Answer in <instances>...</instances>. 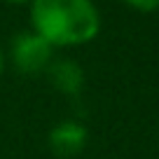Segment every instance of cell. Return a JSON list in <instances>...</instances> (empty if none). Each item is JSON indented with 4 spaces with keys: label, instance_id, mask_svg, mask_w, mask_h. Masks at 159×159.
<instances>
[{
    "label": "cell",
    "instance_id": "6da1fadb",
    "mask_svg": "<svg viewBox=\"0 0 159 159\" xmlns=\"http://www.w3.org/2000/svg\"><path fill=\"white\" fill-rule=\"evenodd\" d=\"M30 26L56 49L80 47L101 33V12L91 0H30Z\"/></svg>",
    "mask_w": 159,
    "mask_h": 159
},
{
    "label": "cell",
    "instance_id": "7a4b0ae2",
    "mask_svg": "<svg viewBox=\"0 0 159 159\" xmlns=\"http://www.w3.org/2000/svg\"><path fill=\"white\" fill-rule=\"evenodd\" d=\"M54 52L56 47L47 42L40 33H35L33 28L16 33L10 42V61L24 75L45 73L54 61Z\"/></svg>",
    "mask_w": 159,
    "mask_h": 159
},
{
    "label": "cell",
    "instance_id": "3957f363",
    "mask_svg": "<svg viewBox=\"0 0 159 159\" xmlns=\"http://www.w3.org/2000/svg\"><path fill=\"white\" fill-rule=\"evenodd\" d=\"M87 140H89V134H87L84 124L77 122V119H63V122L54 124L49 136H47L49 150L61 159L77 157L87 148Z\"/></svg>",
    "mask_w": 159,
    "mask_h": 159
},
{
    "label": "cell",
    "instance_id": "277c9868",
    "mask_svg": "<svg viewBox=\"0 0 159 159\" xmlns=\"http://www.w3.org/2000/svg\"><path fill=\"white\" fill-rule=\"evenodd\" d=\"M45 73L49 84L66 96H80L84 89V70L73 59H54Z\"/></svg>",
    "mask_w": 159,
    "mask_h": 159
},
{
    "label": "cell",
    "instance_id": "5b68a950",
    "mask_svg": "<svg viewBox=\"0 0 159 159\" xmlns=\"http://www.w3.org/2000/svg\"><path fill=\"white\" fill-rule=\"evenodd\" d=\"M122 2L129 5L136 12H143V14H150V12L159 10V0H122Z\"/></svg>",
    "mask_w": 159,
    "mask_h": 159
},
{
    "label": "cell",
    "instance_id": "8992f818",
    "mask_svg": "<svg viewBox=\"0 0 159 159\" xmlns=\"http://www.w3.org/2000/svg\"><path fill=\"white\" fill-rule=\"evenodd\" d=\"M5 73V52H2V45H0V77Z\"/></svg>",
    "mask_w": 159,
    "mask_h": 159
},
{
    "label": "cell",
    "instance_id": "52a82bcc",
    "mask_svg": "<svg viewBox=\"0 0 159 159\" xmlns=\"http://www.w3.org/2000/svg\"><path fill=\"white\" fill-rule=\"evenodd\" d=\"M5 2H12V5H21V2H30V0H5Z\"/></svg>",
    "mask_w": 159,
    "mask_h": 159
}]
</instances>
